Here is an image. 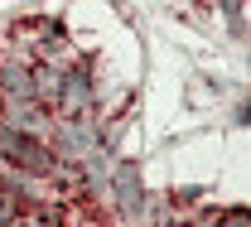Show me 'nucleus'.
Instances as JSON below:
<instances>
[{
  "mask_svg": "<svg viewBox=\"0 0 251 227\" xmlns=\"http://www.w3.org/2000/svg\"><path fill=\"white\" fill-rule=\"evenodd\" d=\"M0 97H34V73L15 58H0Z\"/></svg>",
  "mask_w": 251,
  "mask_h": 227,
  "instance_id": "39448f33",
  "label": "nucleus"
},
{
  "mask_svg": "<svg viewBox=\"0 0 251 227\" xmlns=\"http://www.w3.org/2000/svg\"><path fill=\"white\" fill-rule=\"evenodd\" d=\"M111 189H116V208H121L126 218H135L140 208H145V189H140V169L126 160L116 164V174H111Z\"/></svg>",
  "mask_w": 251,
  "mask_h": 227,
  "instance_id": "20e7f679",
  "label": "nucleus"
},
{
  "mask_svg": "<svg viewBox=\"0 0 251 227\" xmlns=\"http://www.w3.org/2000/svg\"><path fill=\"white\" fill-rule=\"evenodd\" d=\"M174 203H179V208H193V203H203V189H198V184H193V189H179Z\"/></svg>",
  "mask_w": 251,
  "mask_h": 227,
  "instance_id": "6e6552de",
  "label": "nucleus"
},
{
  "mask_svg": "<svg viewBox=\"0 0 251 227\" xmlns=\"http://www.w3.org/2000/svg\"><path fill=\"white\" fill-rule=\"evenodd\" d=\"M58 160H82L87 150H97V121L92 116H53V135H49Z\"/></svg>",
  "mask_w": 251,
  "mask_h": 227,
  "instance_id": "f03ea898",
  "label": "nucleus"
},
{
  "mask_svg": "<svg viewBox=\"0 0 251 227\" xmlns=\"http://www.w3.org/2000/svg\"><path fill=\"white\" fill-rule=\"evenodd\" d=\"M15 39H20V44H29L34 53H39V63H44V58H53L58 49H68V29H63L58 20H49V15H29V20L15 29Z\"/></svg>",
  "mask_w": 251,
  "mask_h": 227,
  "instance_id": "7ed1b4c3",
  "label": "nucleus"
},
{
  "mask_svg": "<svg viewBox=\"0 0 251 227\" xmlns=\"http://www.w3.org/2000/svg\"><path fill=\"white\" fill-rule=\"evenodd\" d=\"M97 82H92V58H77L73 68H63L58 97H53V116H92Z\"/></svg>",
  "mask_w": 251,
  "mask_h": 227,
  "instance_id": "f257e3e1",
  "label": "nucleus"
},
{
  "mask_svg": "<svg viewBox=\"0 0 251 227\" xmlns=\"http://www.w3.org/2000/svg\"><path fill=\"white\" fill-rule=\"evenodd\" d=\"M218 5H222V15H227L232 25H242V0H218Z\"/></svg>",
  "mask_w": 251,
  "mask_h": 227,
  "instance_id": "1a4fd4ad",
  "label": "nucleus"
},
{
  "mask_svg": "<svg viewBox=\"0 0 251 227\" xmlns=\"http://www.w3.org/2000/svg\"><path fill=\"white\" fill-rule=\"evenodd\" d=\"M213 227H251V213L247 208H222L218 218H213Z\"/></svg>",
  "mask_w": 251,
  "mask_h": 227,
  "instance_id": "423d86ee",
  "label": "nucleus"
},
{
  "mask_svg": "<svg viewBox=\"0 0 251 227\" xmlns=\"http://www.w3.org/2000/svg\"><path fill=\"white\" fill-rule=\"evenodd\" d=\"M0 227H49V223H39V218H34L29 208H25V213H15V218H5Z\"/></svg>",
  "mask_w": 251,
  "mask_h": 227,
  "instance_id": "0eeeda50",
  "label": "nucleus"
}]
</instances>
